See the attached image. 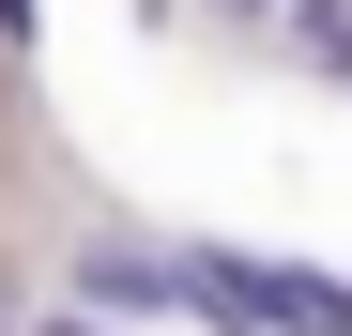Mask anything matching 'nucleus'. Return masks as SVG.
I'll return each instance as SVG.
<instances>
[{
  "label": "nucleus",
  "instance_id": "nucleus-3",
  "mask_svg": "<svg viewBox=\"0 0 352 336\" xmlns=\"http://www.w3.org/2000/svg\"><path fill=\"white\" fill-rule=\"evenodd\" d=\"M16 46H31V0H0V62H16Z\"/></svg>",
  "mask_w": 352,
  "mask_h": 336
},
{
  "label": "nucleus",
  "instance_id": "nucleus-1",
  "mask_svg": "<svg viewBox=\"0 0 352 336\" xmlns=\"http://www.w3.org/2000/svg\"><path fill=\"white\" fill-rule=\"evenodd\" d=\"M77 291H92V306H123V321H199L184 245H123V230H92V245H77Z\"/></svg>",
  "mask_w": 352,
  "mask_h": 336
},
{
  "label": "nucleus",
  "instance_id": "nucleus-4",
  "mask_svg": "<svg viewBox=\"0 0 352 336\" xmlns=\"http://www.w3.org/2000/svg\"><path fill=\"white\" fill-rule=\"evenodd\" d=\"M214 16H276V0H214Z\"/></svg>",
  "mask_w": 352,
  "mask_h": 336
},
{
  "label": "nucleus",
  "instance_id": "nucleus-2",
  "mask_svg": "<svg viewBox=\"0 0 352 336\" xmlns=\"http://www.w3.org/2000/svg\"><path fill=\"white\" fill-rule=\"evenodd\" d=\"M291 46H307V62H337V77H352V0H291Z\"/></svg>",
  "mask_w": 352,
  "mask_h": 336
},
{
  "label": "nucleus",
  "instance_id": "nucleus-5",
  "mask_svg": "<svg viewBox=\"0 0 352 336\" xmlns=\"http://www.w3.org/2000/svg\"><path fill=\"white\" fill-rule=\"evenodd\" d=\"M0 336H16V291H0Z\"/></svg>",
  "mask_w": 352,
  "mask_h": 336
},
{
  "label": "nucleus",
  "instance_id": "nucleus-6",
  "mask_svg": "<svg viewBox=\"0 0 352 336\" xmlns=\"http://www.w3.org/2000/svg\"><path fill=\"white\" fill-rule=\"evenodd\" d=\"M46 336H92V321H46Z\"/></svg>",
  "mask_w": 352,
  "mask_h": 336
}]
</instances>
